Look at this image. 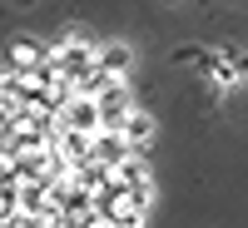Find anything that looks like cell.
I'll return each mask as SVG.
<instances>
[{"label": "cell", "instance_id": "obj_1", "mask_svg": "<svg viewBox=\"0 0 248 228\" xmlns=\"http://www.w3.org/2000/svg\"><path fill=\"white\" fill-rule=\"evenodd\" d=\"M55 70H60V79L65 85H85V79L99 70V50L94 45H85V40H65V45H55Z\"/></svg>", "mask_w": 248, "mask_h": 228}, {"label": "cell", "instance_id": "obj_2", "mask_svg": "<svg viewBox=\"0 0 248 228\" xmlns=\"http://www.w3.org/2000/svg\"><path fill=\"white\" fill-rule=\"evenodd\" d=\"M94 105H99V119H105V134H124V124H129V114H134L129 90H124V85H114L105 99H94Z\"/></svg>", "mask_w": 248, "mask_h": 228}, {"label": "cell", "instance_id": "obj_3", "mask_svg": "<svg viewBox=\"0 0 248 228\" xmlns=\"http://www.w3.org/2000/svg\"><path fill=\"white\" fill-rule=\"evenodd\" d=\"M60 129H75V134H105V119H99V105L94 99H75V105L60 114Z\"/></svg>", "mask_w": 248, "mask_h": 228}, {"label": "cell", "instance_id": "obj_4", "mask_svg": "<svg viewBox=\"0 0 248 228\" xmlns=\"http://www.w3.org/2000/svg\"><path fill=\"white\" fill-rule=\"evenodd\" d=\"M55 149H60V154H65V159L75 164V174H79V169H90V164H94V139H90V134H75V129H60V139H55Z\"/></svg>", "mask_w": 248, "mask_h": 228}, {"label": "cell", "instance_id": "obj_5", "mask_svg": "<svg viewBox=\"0 0 248 228\" xmlns=\"http://www.w3.org/2000/svg\"><path fill=\"white\" fill-rule=\"evenodd\" d=\"M134 159V144L124 134H94V164H105V169H119V164Z\"/></svg>", "mask_w": 248, "mask_h": 228}, {"label": "cell", "instance_id": "obj_6", "mask_svg": "<svg viewBox=\"0 0 248 228\" xmlns=\"http://www.w3.org/2000/svg\"><path fill=\"white\" fill-rule=\"evenodd\" d=\"M129 65H134V50L129 45H105V50H99V70H105L109 79H124Z\"/></svg>", "mask_w": 248, "mask_h": 228}, {"label": "cell", "instance_id": "obj_7", "mask_svg": "<svg viewBox=\"0 0 248 228\" xmlns=\"http://www.w3.org/2000/svg\"><path fill=\"white\" fill-rule=\"evenodd\" d=\"M114 183H124V194H139V189H149V169H144V159L134 154L129 164H119V169H114Z\"/></svg>", "mask_w": 248, "mask_h": 228}, {"label": "cell", "instance_id": "obj_8", "mask_svg": "<svg viewBox=\"0 0 248 228\" xmlns=\"http://www.w3.org/2000/svg\"><path fill=\"white\" fill-rule=\"evenodd\" d=\"M105 228H144V209H134V203L124 198L119 209H109V213H105Z\"/></svg>", "mask_w": 248, "mask_h": 228}, {"label": "cell", "instance_id": "obj_9", "mask_svg": "<svg viewBox=\"0 0 248 228\" xmlns=\"http://www.w3.org/2000/svg\"><path fill=\"white\" fill-rule=\"evenodd\" d=\"M124 139H129L134 149H139V144H149V139H154V119L144 114V109H134V114H129V124H124Z\"/></svg>", "mask_w": 248, "mask_h": 228}, {"label": "cell", "instance_id": "obj_10", "mask_svg": "<svg viewBox=\"0 0 248 228\" xmlns=\"http://www.w3.org/2000/svg\"><path fill=\"white\" fill-rule=\"evenodd\" d=\"M229 65L238 70V79H248V50H243V55H229Z\"/></svg>", "mask_w": 248, "mask_h": 228}, {"label": "cell", "instance_id": "obj_11", "mask_svg": "<svg viewBox=\"0 0 248 228\" xmlns=\"http://www.w3.org/2000/svg\"><path fill=\"white\" fill-rule=\"evenodd\" d=\"M10 228H20V223H10Z\"/></svg>", "mask_w": 248, "mask_h": 228}]
</instances>
